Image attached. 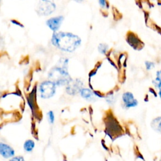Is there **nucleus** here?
Returning a JSON list of instances; mask_svg holds the SVG:
<instances>
[{
    "label": "nucleus",
    "instance_id": "20",
    "mask_svg": "<svg viewBox=\"0 0 161 161\" xmlns=\"http://www.w3.org/2000/svg\"><path fill=\"white\" fill-rule=\"evenodd\" d=\"M160 161H161V157H160Z\"/></svg>",
    "mask_w": 161,
    "mask_h": 161
},
{
    "label": "nucleus",
    "instance_id": "14",
    "mask_svg": "<svg viewBox=\"0 0 161 161\" xmlns=\"http://www.w3.org/2000/svg\"><path fill=\"white\" fill-rule=\"evenodd\" d=\"M47 115H48V117L49 121H50L51 123H53V121H54V114H53V111H50L47 113Z\"/></svg>",
    "mask_w": 161,
    "mask_h": 161
},
{
    "label": "nucleus",
    "instance_id": "17",
    "mask_svg": "<svg viewBox=\"0 0 161 161\" xmlns=\"http://www.w3.org/2000/svg\"><path fill=\"white\" fill-rule=\"evenodd\" d=\"M11 21L12 22V23H13V24H14V25H18V26H21V27H23V25H21L19 22L17 21L16 20L13 19V20H11Z\"/></svg>",
    "mask_w": 161,
    "mask_h": 161
},
{
    "label": "nucleus",
    "instance_id": "11",
    "mask_svg": "<svg viewBox=\"0 0 161 161\" xmlns=\"http://www.w3.org/2000/svg\"><path fill=\"white\" fill-rule=\"evenodd\" d=\"M155 86L158 89L159 96L161 98V70L157 72V76L155 78Z\"/></svg>",
    "mask_w": 161,
    "mask_h": 161
},
{
    "label": "nucleus",
    "instance_id": "7",
    "mask_svg": "<svg viewBox=\"0 0 161 161\" xmlns=\"http://www.w3.org/2000/svg\"><path fill=\"white\" fill-rule=\"evenodd\" d=\"M63 20L64 17L62 16L51 18L47 21V25L50 30L53 31H56L60 28Z\"/></svg>",
    "mask_w": 161,
    "mask_h": 161
},
{
    "label": "nucleus",
    "instance_id": "6",
    "mask_svg": "<svg viewBox=\"0 0 161 161\" xmlns=\"http://www.w3.org/2000/svg\"><path fill=\"white\" fill-rule=\"evenodd\" d=\"M123 103L125 108H130L135 107L138 104V101L135 99L133 94L130 92H126L122 96Z\"/></svg>",
    "mask_w": 161,
    "mask_h": 161
},
{
    "label": "nucleus",
    "instance_id": "13",
    "mask_svg": "<svg viewBox=\"0 0 161 161\" xmlns=\"http://www.w3.org/2000/svg\"><path fill=\"white\" fill-rule=\"evenodd\" d=\"M108 49V45L104 43H101L98 47V50L100 53H105Z\"/></svg>",
    "mask_w": 161,
    "mask_h": 161
},
{
    "label": "nucleus",
    "instance_id": "10",
    "mask_svg": "<svg viewBox=\"0 0 161 161\" xmlns=\"http://www.w3.org/2000/svg\"><path fill=\"white\" fill-rule=\"evenodd\" d=\"M150 125L154 131L161 134V116H158L153 119Z\"/></svg>",
    "mask_w": 161,
    "mask_h": 161
},
{
    "label": "nucleus",
    "instance_id": "16",
    "mask_svg": "<svg viewBox=\"0 0 161 161\" xmlns=\"http://www.w3.org/2000/svg\"><path fill=\"white\" fill-rule=\"evenodd\" d=\"M99 3L100 6L102 8H105L106 7V0H99Z\"/></svg>",
    "mask_w": 161,
    "mask_h": 161
},
{
    "label": "nucleus",
    "instance_id": "4",
    "mask_svg": "<svg viewBox=\"0 0 161 161\" xmlns=\"http://www.w3.org/2000/svg\"><path fill=\"white\" fill-rule=\"evenodd\" d=\"M56 84L51 80H45L40 86L41 97L45 99L50 98L55 94Z\"/></svg>",
    "mask_w": 161,
    "mask_h": 161
},
{
    "label": "nucleus",
    "instance_id": "18",
    "mask_svg": "<svg viewBox=\"0 0 161 161\" xmlns=\"http://www.w3.org/2000/svg\"><path fill=\"white\" fill-rule=\"evenodd\" d=\"M148 64H149V65H146V67H147V68L148 69H152V68L154 67V65H153V63H152V62H148Z\"/></svg>",
    "mask_w": 161,
    "mask_h": 161
},
{
    "label": "nucleus",
    "instance_id": "19",
    "mask_svg": "<svg viewBox=\"0 0 161 161\" xmlns=\"http://www.w3.org/2000/svg\"><path fill=\"white\" fill-rule=\"evenodd\" d=\"M74 1H75L76 2H78V3H80V2H81L82 0H74Z\"/></svg>",
    "mask_w": 161,
    "mask_h": 161
},
{
    "label": "nucleus",
    "instance_id": "8",
    "mask_svg": "<svg viewBox=\"0 0 161 161\" xmlns=\"http://www.w3.org/2000/svg\"><path fill=\"white\" fill-rule=\"evenodd\" d=\"M0 154L5 158H9L14 155V151L9 145L0 143Z\"/></svg>",
    "mask_w": 161,
    "mask_h": 161
},
{
    "label": "nucleus",
    "instance_id": "12",
    "mask_svg": "<svg viewBox=\"0 0 161 161\" xmlns=\"http://www.w3.org/2000/svg\"><path fill=\"white\" fill-rule=\"evenodd\" d=\"M35 147V143L31 140H26L24 143V149L26 152H31Z\"/></svg>",
    "mask_w": 161,
    "mask_h": 161
},
{
    "label": "nucleus",
    "instance_id": "15",
    "mask_svg": "<svg viewBox=\"0 0 161 161\" xmlns=\"http://www.w3.org/2000/svg\"><path fill=\"white\" fill-rule=\"evenodd\" d=\"M9 161H25V159H24V158L23 157L18 156V157H13Z\"/></svg>",
    "mask_w": 161,
    "mask_h": 161
},
{
    "label": "nucleus",
    "instance_id": "1",
    "mask_svg": "<svg viewBox=\"0 0 161 161\" xmlns=\"http://www.w3.org/2000/svg\"><path fill=\"white\" fill-rule=\"evenodd\" d=\"M81 40L77 36L68 32H54L52 43L61 50L72 52L80 45Z\"/></svg>",
    "mask_w": 161,
    "mask_h": 161
},
{
    "label": "nucleus",
    "instance_id": "5",
    "mask_svg": "<svg viewBox=\"0 0 161 161\" xmlns=\"http://www.w3.org/2000/svg\"><path fill=\"white\" fill-rule=\"evenodd\" d=\"M82 82L79 79L71 80L68 82L66 87V91L70 95H75L79 92H80L82 89Z\"/></svg>",
    "mask_w": 161,
    "mask_h": 161
},
{
    "label": "nucleus",
    "instance_id": "2",
    "mask_svg": "<svg viewBox=\"0 0 161 161\" xmlns=\"http://www.w3.org/2000/svg\"><path fill=\"white\" fill-rule=\"evenodd\" d=\"M67 62L65 60L62 67H54L49 72V77L56 85H67L71 80L67 70Z\"/></svg>",
    "mask_w": 161,
    "mask_h": 161
},
{
    "label": "nucleus",
    "instance_id": "3",
    "mask_svg": "<svg viewBox=\"0 0 161 161\" xmlns=\"http://www.w3.org/2000/svg\"><path fill=\"white\" fill-rule=\"evenodd\" d=\"M55 4L53 0H40L36 11L38 14L43 16H47L52 14L55 9Z\"/></svg>",
    "mask_w": 161,
    "mask_h": 161
},
{
    "label": "nucleus",
    "instance_id": "9",
    "mask_svg": "<svg viewBox=\"0 0 161 161\" xmlns=\"http://www.w3.org/2000/svg\"><path fill=\"white\" fill-rule=\"evenodd\" d=\"M80 95L82 97L89 101H93L95 100V96L93 92L89 89L82 88L80 91Z\"/></svg>",
    "mask_w": 161,
    "mask_h": 161
},
{
    "label": "nucleus",
    "instance_id": "21",
    "mask_svg": "<svg viewBox=\"0 0 161 161\" xmlns=\"http://www.w3.org/2000/svg\"><path fill=\"white\" fill-rule=\"evenodd\" d=\"M0 1H1V0H0Z\"/></svg>",
    "mask_w": 161,
    "mask_h": 161
}]
</instances>
